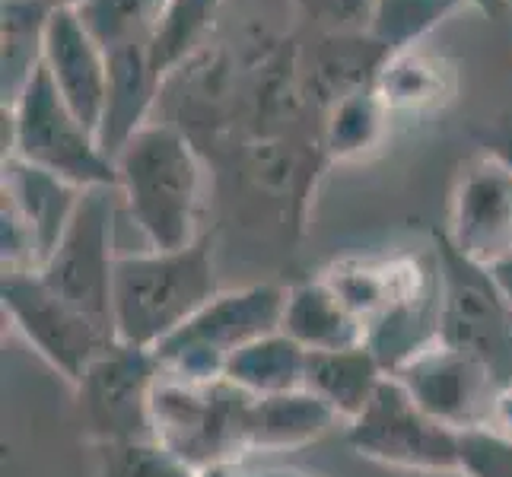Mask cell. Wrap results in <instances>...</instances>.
<instances>
[{
	"label": "cell",
	"mask_w": 512,
	"mask_h": 477,
	"mask_svg": "<svg viewBox=\"0 0 512 477\" xmlns=\"http://www.w3.org/2000/svg\"><path fill=\"white\" fill-rule=\"evenodd\" d=\"M115 172L121 204L147 249L175 252L204 236V159L182 128L150 121L121 147Z\"/></svg>",
	"instance_id": "obj_1"
},
{
	"label": "cell",
	"mask_w": 512,
	"mask_h": 477,
	"mask_svg": "<svg viewBox=\"0 0 512 477\" xmlns=\"http://www.w3.org/2000/svg\"><path fill=\"white\" fill-rule=\"evenodd\" d=\"M220 293L214 236L175 252H121L115 264L112 318L118 344L156 350Z\"/></svg>",
	"instance_id": "obj_2"
},
{
	"label": "cell",
	"mask_w": 512,
	"mask_h": 477,
	"mask_svg": "<svg viewBox=\"0 0 512 477\" xmlns=\"http://www.w3.org/2000/svg\"><path fill=\"white\" fill-rule=\"evenodd\" d=\"M287 290L280 284H249L220 290L210 303L153 350L160 373L185 382H223L226 363L236 350L284 325Z\"/></svg>",
	"instance_id": "obj_3"
},
{
	"label": "cell",
	"mask_w": 512,
	"mask_h": 477,
	"mask_svg": "<svg viewBox=\"0 0 512 477\" xmlns=\"http://www.w3.org/2000/svg\"><path fill=\"white\" fill-rule=\"evenodd\" d=\"M4 156H20L77 188H118L115 163L64 102L45 67H39L20 99L4 105Z\"/></svg>",
	"instance_id": "obj_4"
},
{
	"label": "cell",
	"mask_w": 512,
	"mask_h": 477,
	"mask_svg": "<svg viewBox=\"0 0 512 477\" xmlns=\"http://www.w3.org/2000/svg\"><path fill=\"white\" fill-rule=\"evenodd\" d=\"M439 277V341L481 360L500 388L512 385V309L497 277L484 264L465 258L436 229Z\"/></svg>",
	"instance_id": "obj_5"
},
{
	"label": "cell",
	"mask_w": 512,
	"mask_h": 477,
	"mask_svg": "<svg viewBox=\"0 0 512 477\" xmlns=\"http://www.w3.org/2000/svg\"><path fill=\"white\" fill-rule=\"evenodd\" d=\"M121 191L118 188H86L83 201L61 236L58 249L39 268V277L64 303L80 309L86 318L115 334L112 290H115V217ZM118 341V338H115Z\"/></svg>",
	"instance_id": "obj_6"
},
{
	"label": "cell",
	"mask_w": 512,
	"mask_h": 477,
	"mask_svg": "<svg viewBox=\"0 0 512 477\" xmlns=\"http://www.w3.org/2000/svg\"><path fill=\"white\" fill-rule=\"evenodd\" d=\"M347 446L366 462L417 474H458V433L430 417L395 376H388L369 408L347 423Z\"/></svg>",
	"instance_id": "obj_7"
},
{
	"label": "cell",
	"mask_w": 512,
	"mask_h": 477,
	"mask_svg": "<svg viewBox=\"0 0 512 477\" xmlns=\"http://www.w3.org/2000/svg\"><path fill=\"white\" fill-rule=\"evenodd\" d=\"M0 303L13 331L70 385H77L96 357L118 344L112 331L99 328L93 318L64 303L39 271L4 274Z\"/></svg>",
	"instance_id": "obj_8"
},
{
	"label": "cell",
	"mask_w": 512,
	"mask_h": 477,
	"mask_svg": "<svg viewBox=\"0 0 512 477\" xmlns=\"http://www.w3.org/2000/svg\"><path fill=\"white\" fill-rule=\"evenodd\" d=\"M160 382V363L153 350L112 344L74 385L90 439L137 443L153 439V392Z\"/></svg>",
	"instance_id": "obj_9"
},
{
	"label": "cell",
	"mask_w": 512,
	"mask_h": 477,
	"mask_svg": "<svg viewBox=\"0 0 512 477\" xmlns=\"http://www.w3.org/2000/svg\"><path fill=\"white\" fill-rule=\"evenodd\" d=\"M408 395L420 404L430 417L446 423L455 433L493 427L500 401V382L490 369L455 350L443 341L417 350L408 363H401L392 373Z\"/></svg>",
	"instance_id": "obj_10"
},
{
	"label": "cell",
	"mask_w": 512,
	"mask_h": 477,
	"mask_svg": "<svg viewBox=\"0 0 512 477\" xmlns=\"http://www.w3.org/2000/svg\"><path fill=\"white\" fill-rule=\"evenodd\" d=\"M443 233L484 268L512 255V169L497 150L471 156L458 172Z\"/></svg>",
	"instance_id": "obj_11"
},
{
	"label": "cell",
	"mask_w": 512,
	"mask_h": 477,
	"mask_svg": "<svg viewBox=\"0 0 512 477\" xmlns=\"http://www.w3.org/2000/svg\"><path fill=\"white\" fill-rule=\"evenodd\" d=\"M42 67L74 115L99 134L105 93H109V51L93 39L77 10L61 7L51 13Z\"/></svg>",
	"instance_id": "obj_12"
},
{
	"label": "cell",
	"mask_w": 512,
	"mask_h": 477,
	"mask_svg": "<svg viewBox=\"0 0 512 477\" xmlns=\"http://www.w3.org/2000/svg\"><path fill=\"white\" fill-rule=\"evenodd\" d=\"M325 284L341 296V303L360 318L363 325L401 303L404 296L430 287L436 280V258L427 268L411 255L395 258H341L322 271Z\"/></svg>",
	"instance_id": "obj_13"
},
{
	"label": "cell",
	"mask_w": 512,
	"mask_h": 477,
	"mask_svg": "<svg viewBox=\"0 0 512 477\" xmlns=\"http://www.w3.org/2000/svg\"><path fill=\"white\" fill-rule=\"evenodd\" d=\"M83 191L86 188H77L74 182L32 166L20 156H4V163H0V198L10 201L29 226V233L39 242L42 264L67 233L83 201Z\"/></svg>",
	"instance_id": "obj_14"
},
{
	"label": "cell",
	"mask_w": 512,
	"mask_h": 477,
	"mask_svg": "<svg viewBox=\"0 0 512 477\" xmlns=\"http://www.w3.org/2000/svg\"><path fill=\"white\" fill-rule=\"evenodd\" d=\"M160 80L150 67V45H125L109 51V93L99 121V147L112 159L128 140L150 125L153 102L160 96Z\"/></svg>",
	"instance_id": "obj_15"
},
{
	"label": "cell",
	"mask_w": 512,
	"mask_h": 477,
	"mask_svg": "<svg viewBox=\"0 0 512 477\" xmlns=\"http://www.w3.org/2000/svg\"><path fill=\"white\" fill-rule=\"evenodd\" d=\"M338 423V414L306 388L271 398H249V408L242 417V452L252 455L303 449L319 443Z\"/></svg>",
	"instance_id": "obj_16"
},
{
	"label": "cell",
	"mask_w": 512,
	"mask_h": 477,
	"mask_svg": "<svg viewBox=\"0 0 512 477\" xmlns=\"http://www.w3.org/2000/svg\"><path fill=\"white\" fill-rule=\"evenodd\" d=\"M376 96L388 112H436L458 93V64L427 42L388 51L373 80Z\"/></svg>",
	"instance_id": "obj_17"
},
{
	"label": "cell",
	"mask_w": 512,
	"mask_h": 477,
	"mask_svg": "<svg viewBox=\"0 0 512 477\" xmlns=\"http://www.w3.org/2000/svg\"><path fill=\"white\" fill-rule=\"evenodd\" d=\"M385 379V366L366 344L344 350H312L306 363V392L325 401L344 427L369 408Z\"/></svg>",
	"instance_id": "obj_18"
},
{
	"label": "cell",
	"mask_w": 512,
	"mask_h": 477,
	"mask_svg": "<svg viewBox=\"0 0 512 477\" xmlns=\"http://www.w3.org/2000/svg\"><path fill=\"white\" fill-rule=\"evenodd\" d=\"M280 331H287L309 353L366 344V325L341 303V296L325 284L322 274L287 290Z\"/></svg>",
	"instance_id": "obj_19"
},
{
	"label": "cell",
	"mask_w": 512,
	"mask_h": 477,
	"mask_svg": "<svg viewBox=\"0 0 512 477\" xmlns=\"http://www.w3.org/2000/svg\"><path fill=\"white\" fill-rule=\"evenodd\" d=\"M55 7L45 0H0V99L13 105L45 61V35Z\"/></svg>",
	"instance_id": "obj_20"
},
{
	"label": "cell",
	"mask_w": 512,
	"mask_h": 477,
	"mask_svg": "<svg viewBox=\"0 0 512 477\" xmlns=\"http://www.w3.org/2000/svg\"><path fill=\"white\" fill-rule=\"evenodd\" d=\"M309 350L296 344L287 331H274L268 338L236 350L226 363L223 379L252 398H271L306 388Z\"/></svg>",
	"instance_id": "obj_21"
},
{
	"label": "cell",
	"mask_w": 512,
	"mask_h": 477,
	"mask_svg": "<svg viewBox=\"0 0 512 477\" xmlns=\"http://www.w3.org/2000/svg\"><path fill=\"white\" fill-rule=\"evenodd\" d=\"M388 118L392 112L385 109L373 86L328 102L319 144L325 159L328 163H360V159L379 153L388 137Z\"/></svg>",
	"instance_id": "obj_22"
},
{
	"label": "cell",
	"mask_w": 512,
	"mask_h": 477,
	"mask_svg": "<svg viewBox=\"0 0 512 477\" xmlns=\"http://www.w3.org/2000/svg\"><path fill=\"white\" fill-rule=\"evenodd\" d=\"M226 0H166L150 39V67L156 80L179 70L207 39Z\"/></svg>",
	"instance_id": "obj_23"
},
{
	"label": "cell",
	"mask_w": 512,
	"mask_h": 477,
	"mask_svg": "<svg viewBox=\"0 0 512 477\" xmlns=\"http://www.w3.org/2000/svg\"><path fill=\"white\" fill-rule=\"evenodd\" d=\"M166 0H83L77 16L93 39L105 48L150 45Z\"/></svg>",
	"instance_id": "obj_24"
},
{
	"label": "cell",
	"mask_w": 512,
	"mask_h": 477,
	"mask_svg": "<svg viewBox=\"0 0 512 477\" xmlns=\"http://www.w3.org/2000/svg\"><path fill=\"white\" fill-rule=\"evenodd\" d=\"M468 0H376L369 35L385 51H401L427 42V35L458 13Z\"/></svg>",
	"instance_id": "obj_25"
},
{
	"label": "cell",
	"mask_w": 512,
	"mask_h": 477,
	"mask_svg": "<svg viewBox=\"0 0 512 477\" xmlns=\"http://www.w3.org/2000/svg\"><path fill=\"white\" fill-rule=\"evenodd\" d=\"M99 449V477H194V465L175 455L160 439L105 443Z\"/></svg>",
	"instance_id": "obj_26"
},
{
	"label": "cell",
	"mask_w": 512,
	"mask_h": 477,
	"mask_svg": "<svg viewBox=\"0 0 512 477\" xmlns=\"http://www.w3.org/2000/svg\"><path fill=\"white\" fill-rule=\"evenodd\" d=\"M462 477H512V436L497 427L458 433Z\"/></svg>",
	"instance_id": "obj_27"
},
{
	"label": "cell",
	"mask_w": 512,
	"mask_h": 477,
	"mask_svg": "<svg viewBox=\"0 0 512 477\" xmlns=\"http://www.w3.org/2000/svg\"><path fill=\"white\" fill-rule=\"evenodd\" d=\"M296 4L334 35H360L369 32L376 0H296Z\"/></svg>",
	"instance_id": "obj_28"
},
{
	"label": "cell",
	"mask_w": 512,
	"mask_h": 477,
	"mask_svg": "<svg viewBox=\"0 0 512 477\" xmlns=\"http://www.w3.org/2000/svg\"><path fill=\"white\" fill-rule=\"evenodd\" d=\"M194 477H245L239 468V458H217L201 468H194Z\"/></svg>",
	"instance_id": "obj_29"
},
{
	"label": "cell",
	"mask_w": 512,
	"mask_h": 477,
	"mask_svg": "<svg viewBox=\"0 0 512 477\" xmlns=\"http://www.w3.org/2000/svg\"><path fill=\"white\" fill-rule=\"evenodd\" d=\"M493 427L503 430L506 436H512V385L503 388L500 392V401H497V417H493Z\"/></svg>",
	"instance_id": "obj_30"
},
{
	"label": "cell",
	"mask_w": 512,
	"mask_h": 477,
	"mask_svg": "<svg viewBox=\"0 0 512 477\" xmlns=\"http://www.w3.org/2000/svg\"><path fill=\"white\" fill-rule=\"evenodd\" d=\"M245 477H322V474H312L306 468H296V465H268V468H258Z\"/></svg>",
	"instance_id": "obj_31"
},
{
	"label": "cell",
	"mask_w": 512,
	"mask_h": 477,
	"mask_svg": "<svg viewBox=\"0 0 512 477\" xmlns=\"http://www.w3.org/2000/svg\"><path fill=\"white\" fill-rule=\"evenodd\" d=\"M490 274L497 277V284H500V290H503V296L509 299V309H512V255L509 258H503V261H497L490 268Z\"/></svg>",
	"instance_id": "obj_32"
},
{
	"label": "cell",
	"mask_w": 512,
	"mask_h": 477,
	"mask_svg": "<svg viewBox=\"0 0 512 477\" xmlns=\"http://www.w3.org/2000/svg\"><path fill=\"white\" fill-rule=\"evenodd\" d=\"M490 150H497V153L506 159V163H509V169H512V125H506V128H503L500 140H497V144H493Z\"/></svg>",
	"instance_id": "obj_33"
},
{
	"label": "cell",
	"mask_w": 512,
	"mask_h": 477,
	"mask_svg": "<svg viewBox=\"0 0 512 477\" xmlns=\"http://www.w3.org/2000/svg\"><path fill=\"white\" fill-rule=\"evenodd\" d=\"M45 4H51L55 10H61V7H70V10H77L83 0H45Z\"/></svg>",
	"instance_id": "obj_34"
}]
</instances>
